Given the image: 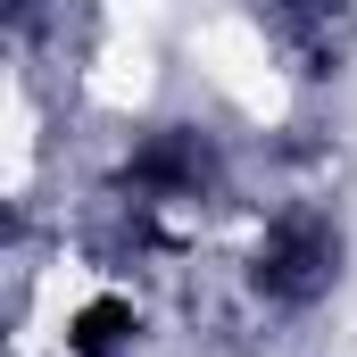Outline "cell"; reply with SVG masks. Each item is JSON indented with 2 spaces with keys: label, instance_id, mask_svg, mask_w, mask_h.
<instances>
[{
  "label": "cell",
  "instance_id": "obj_1",
  "mask_svg": "<svg viewBox=\"0 0 357 357\" xmlns=\"http://www.w3.org/2000/svg\"><path fill=\"white\" fill-rule=\"evenodd\" d=\"M341 274V233L324 216H282L258 250V291L282 299V307H316Z\"/></svg>",
  "mask_w": 357,
  "mask_h": 357
},
{
  "label": "cell",
  "instance_id": "obj_2",
  "mask_svg": "<svg viewBox=\"0 0 357 357\" xmlns=\"http://www.w3.org/2000/svg\"><path fill=\"white\" fill-rule=\"evenodd\" d=\"M274 42L291 50L299 75H333L357 42V0H274Z\"/></svg>",
  "mask_w": 357,
  "mask_h": 357
},
{
  "label": "cell",
  "instance_id": "obj_4",
  "mask_svg": "<svg viewBox=\"0 0 357 357\" xmlns=\"http://www.w3.org/2000/svg\"><path fill=\"white\" fill-rule=\"evenodd\" d=\"M133 333H142V324H133L125 299H91V307H75V324H67V349L75 357H116Z\"/></svg>",
  "mask_w": 357,
  "mask_h": 357
},
{
  "label": "cell",
  "instance_id": "obj_3",
  "mask_svg": "<svg viewBox=\"0 0 357 357\" xmlns=\"http://www.w3.org/2000/svg\"><path fill=\"white\" fill-rule=\"evenodd\" d=\"M125 183H133L142 199H199V191H208V142H199V133H150V142L133 150Z\"/></svg>",
  "mask_w": 357,
  "mask_h": 357
}]
</instances>
